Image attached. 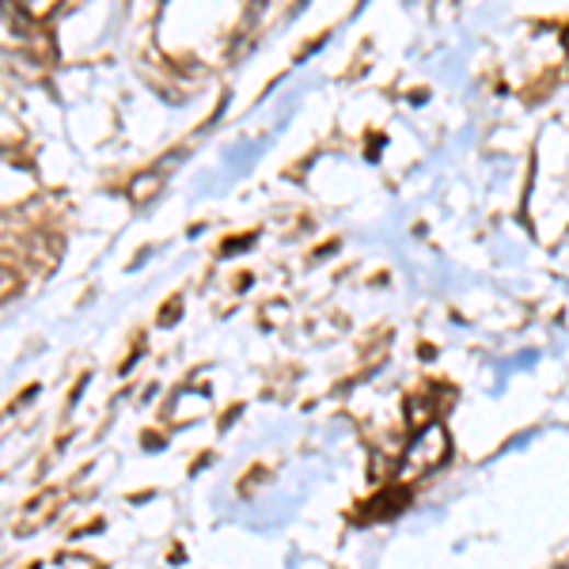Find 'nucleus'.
<instances>
[{
	"label": "nucleus",
	"mask_w": 569,
	"mask_h": 569,
	"mask_svg": "<svg viewBox=\"0 0 569 569\" xmlns=\"http://www.w3.org/2000/svg\"><path fill=\"white\" fill-rule=\"evenodd\" d=\"M448 452H452L448 429H444L441 422H429L422 433L410 441L407 456H402V464H399V478L402 482H418V478L433 475L436 467H444Z\"/></svg>",
	"instance_id": "obj_1"
}]
</instances>
